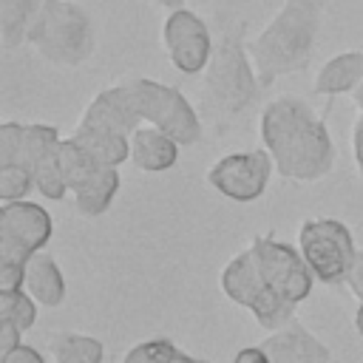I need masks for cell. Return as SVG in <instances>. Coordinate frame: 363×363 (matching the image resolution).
<instances>
[{
    "label": "cell",
    "instance_id": "obj_1",
    "mask_svg": "<svg viewBox=\"0 0 363 363\" xmlns=\"http://www.w3.org/2000/svg\"><path fill=\"white\" fill-rule=\"evenodd\" d=\"M261 139L281 176L315 182L332 170L335 147L323 119L295 96L272 99L261 113Z\"/></svg>",
    "mask_w": 363,
    "mask_h": 363
},
{
    "label": "cell",
    "instance_id": "obj_2",
    "mask_svg": "<svg viewBox=\"0 0 363 363\" xmlns=\"http://www.w3.org/2000/svg\"><path fill=\"white\" fill-rule=\"evenodd\" d=\"M320 0H286L278 14L250 40L247 51L261 88L272 85L284 74L306 68L320 31Z\"/></svg>",
    "mask_w": 363,
    "mask_h": 363
},
{
    "label": "cell",
    "instance_id": "obj_3",
    "mask_svg": "<svg viewBox=\"0 0 363 363\" xmlns=\"http://www.w3.org/2000/svg\"><path fill=\"white\" fill-rule=\"evenodd\" d=\"M26 43L51 65L77 68L94 54V23L71 0H43L31 17Z\"/></svg>",
    "mask_w": 363,
    "mask_h": 363
},
{
    "label": "cell",
    "instance_id": "obj_4",
    "mask_svg": "<svg viewBox=\"0 0 363 363\" xmlns=\"http://www.w3.org/2000/svg\"><path fill=\"white\" fill-rule=\"evenodd\" d=\"M204 91L210 102L230 116L247 111L258 99L261 79L255 74L250 51L241 43V28L221 31L218 43L213 45L210 62L204 68Z\"/></svg>",
    "mask_w": 363,
    "mask_h": 363
},
{
    "label": "cell",
    "instance_id": "obj_5",
    "mask_svg": "<svg viewBox=\"0 0 363 363\" xmlns=\"http://www.w3.org/2000/svg\"><path fill=\"white\" fill-rule=\"evenodd\" d=\"M221 289H224V295L230 301L247 306L264 329H272L275 332V329L292 323V318H295V303L286 301V298H281L267 284V278L261 275L258 261H255V255H252L250 247L244 252H238L221 269Z\"/></svg>",
    "mask_w": 363,
    "mask_h": 363
},
{
    "label": "cell",
    "instance_id": "obj_6",
    "mask_svg": "<svg viewBox=\"0 0 363 363\" xmlns=\"http://www.w3.org/2000/svg\"><path fill=\"white\" fill-rule=\"evenodd\" d=\"M60 167L79 213L99 216L111 207L119 190V173L113 164H102L74 136H68L60 142Z\"/></svg>",
    "mask_w": 363,
    "mask_h": 363
},
{
    "label": "cell",
    "instance_id": "obj_7",
    "mask_svg": "<svg viewBox=\"0 0 363 363\" xmlns=\"http://www.w3.org/2000/svg\"><path fill=\"white\" fill-rule=\"evenodd\" d=\"M128 91L142 122L164 130L179 145H193L201 136V122L193 105L173 85H162L153 79H130Z\"/></svg>",
    "mask_w": 363,
    "mask_h": 363
},
{
    "label": "cell",
    "instance_id": "obj_8",
    "mask_svg": "<svg viewBox=\"0 0 363 363\" xmlns=\"http://www.w3.org/2000/svg\"><path fill=\"white\" fill-rule=\"evenodd\" d=\"M301 255L309 264L312 275L323 284H337L346 278L354 258V244L343 221L335 218H309L301 227Z\"/></svg>",
    "mask_w": 363,
    "mask_h": 363
},
{
    "label": "cell",
    "instance_id": "obj_9",
    "mask_svg": "<svg viewBox=\"0 0 363 363\" xmlns=\"http://www.w3.org/2000/svg\"><path fill=\"white\" fill-rule=\"evenodd\" d=\"M51 216L34 201H6L0 207V264L26 267L51 238Z\"/></svg>",
    "mask_w": 363,
    "mask_h": 363
},
{
    "label": "cell",
    "instance_id": "obj_10",
    "mask_svg": "<svg viewBox=\"0 0 363 363\" xmlns=\"http://www.w3.org/2000/svg\"><path fill=\"white\" fill-rule=\"evenodd\" d=\"M261 275L267 278V284L286 301L301 303L309 292H312V269L303 261V255H298L289 244L275 241L272 235H261L250 244Z\"/></svg>",
    "mask_w": 363,
    "mask_h": 363
},
{
    "label": "cell",
    "instance_id": "obj_11",
    "mask_svg": "<svg viewBox=\"0 0 363 363\" xmlns=\"http://www.w3.org/2000/svg\"><path fill=\"white\" fill-rule=\"evenodd\" d=\"M269 173H272L269 150H247L218 159L210 167L207 182L233 201H255L267 190Z\"/></svg>",
    "mask_w": 363,
    "mask_h": 363
},
{
    "label": "cell",
    "instance_id": "obj_12",
    "mask_svg": "<svg viewBox=\"0 0 363 363\" xmlns=\"http://www.w3.org/2000/svg\"><path fill=\"white\" fill-rule=\"evenodd\" d=\"M213 37L204 20L187 9H173L164 20V48L182 74H199L213 54Z\"/></svg>",
    "mask_w": 363,
    "mask_h": 363
},
{
    "label": "cell",
    "instance_id": "obj_13",
    "mask_svg": "<svg viewBox=\"0 0 363 363\" xmlns=\"http://www.w3.org/2000/svg\"><path fill=\"white\" fill-rule=\"evenodd\" d=\"M142 116L130 99L128 85H116L102 91L82 113L79 125H91V128H102V130H113V133H125L130 136L139 128Z\"/></svg>",
    "mask_w": 363,
    "mask_h": 363
},
{
    "label": "cell",
    "instance_id": "obj_14",
    "mask_svg": "<svg viewBox=\"0 0 363 363\" xmlns=\"http://www.w3.org/2000/svg\"><path fill=\"white\" fill-rule=\"evenodd\" d=\"M261 349L267 352L269 363H329V349L295 320L275 329Z\"/></svg>",
    "mask_w": 363,
    "mask_h": 363
},
{
    "label": "cell",
    "instance_id": "obj_15",
    "mask_svg": "<svg viewBox=\"0 0 363 363\" xmlns=\"http://www.w3.org/2000/svg\"><path fill=\"white\" fill-rule=\"evenodd\" d=\"M179 159V142L173 136H167L164 130L153 128V125H139L130 133V162L139 170L147 173H159L173 167Z\"/></svg>",
    "mask_w": 363,
    "mask_h": 363
},
{
    "label": "cell",
    "instance_id": "obj_16",
    "mask_svg": "<svg viewBox=\"0 0 363 363\" xmlns=\"http://www.w3.org/2000/svg\"><path fill=\"white\" fill-rule=\"evenodd\" d=\"M26 286H28V295L34 301H40L43 306H60L62 298H65L62 272L54 264V258L45 255L43 250L34 252L26 264Z\"/></svg>",
    "mask_w": 363,
    "mask_h": 363
},
{
    "label": "cell",
    "instance_id": "obj_17",
    "mask_svg": "<svg viewBox=\"0 0 363 363\" xmlns=\"http://www.w3.org/2000/svg\"><path fill=\"white\" fill-rule=\"evenodd\" d=\"M363 82V54L360 51H346L323 62V68L315 77V91L318 94H354V88Z\"/></svg>",
    "mask_w": 363,
    "mask_h": 363
},
{
    "label": "cell",
    "instance_id": "obj_18",
    "mask_svg": "<svg viewBox=\"0 0 363 363\" xmlns=\"http://www.w3.org/2000/svg\"><path fill=\"white\" fill-rule=\"evenodd\" d=\"M74 139L102 164L119 167L125 159H130V136H125V133H113V130H102V128H91V125H77Z\"/></svg>",
    "mask_w": 363,
    "mask_h": 363
},
{
    "label": "cell",
    "instance_id": "obj_19",
    "mask_svg": "<svg viewBox=\"0 0 363 363\" xmlns=\"http://www.w3.org/2000/svg\"><path fill=\"white\" fill-rule=\"evenodd\" d=\"M40 3L43 0H0V34L6 48H14L20 40H26Z\"/></svg>",
    "mask_w": 363,
    "mask_h": 363
},
{
    "label": "cell",
    "instance_id": "obj_20",
    "mask_svg": "<svg viewBox=\"0 0 363 363\" xmlns=\"http://www.w3.org/2000/svg\"><path fill=\"white\" fill-rule=\"evenodd\" d=\"M57 363H102V343L88 335H62L54 340Z\"/></svg>",
    "mask_w": 363,
    "mask_h": 363
},
{
    "label": "cell",
    "instance_id": "obj_21",
    "mask_svg": "<svg viewBox=\"0 0 363 363\" xmlns=\"http://www.w3.org/2000/svg\"><path fill=\"white\" fill-rule=\"evenodd\" d=\"M122 363H193V357L184 354L182 349H176L170 340L156 337V340H145V343L133 346Z\"/></svg>",
    "mask_w": 363,
    "mask_h": 363
},
{
    "label": "cell",
    "instance_id": "obj_22",
    "mask_svg": "<svg viewBox=\"0 0 363 363\" xmlns=\"http://www.w3.org/2000/svg\"><path fill=\"white\" fill-rule=\"evenodd\" d=\"M0 318L14 320L26 332L34 326V318H37L34 301L23 295V289H0Z\"/></svg>",
    "mask_w": 363,
    "mask_h": 363
},
{
    "label": "cell",
    "instance_id": "obj_23",
    "mask_svg": "<svg viewBox=\"0 0 363 363\" xmlns=\"http://www.w3.org/2000/svg\"><path fill=\"white\" fill-rule=\"evenodd\" d=\"M31 187H37V184H34V176L26 164H20V162L0 164V199L3 201H17Z\"/></svg>",
    "mask_w": 363,
    "mask_h": 363
},
{
    "label": "cell",
    "instance_id": "obj_24",
    "mask_svg": "<svg viewBox=\"0 0 363 363\" xmlns=\"http://www.w3.org/2000/svg\"><path fill=\"white\" fill-rule=\"evenodd\" d=\"M20 337H23V329L14 320L0 318V354L3 352H11L14 346H20Z\"/></svg>",
    "mask_w": 363,
    "mask_h": 363
},
{
    "label": "cell",
    "instance_id": "obj_25",
    "mask_svg": "<svg viewBox=\"0 0 363 363\" xmlns=\"http://www.w3.org/2000/svg\"><path fill=\"white\" fill-rule=\"evenodd\" d=\"M0 363H45L43 360V354L37 352V349H31V346H14L11 352H3L0 354Z\"/></svg>",
    "mask_w": 363,
    "mask_h": 363
},
{
    "label": "cell",
    "instance_id": "obj_26",
    "mask_svg": "<svg viewBox=\"0 0 363 363\" xmlns=\"http://www.w3.org/2000/svg\"><path fill=\"white\" fill-rule=\"evenodd\" d=\"M346 284H349V289L363 301V252H354V258H352V264H349V272H346V278H343Z\"/></svg>",
    "mask_w": 363,
    "mask_h": 363
},
{
    "label": "cell",
    "instance_id": "obj_27",
    "mask_svg": "<svg viewBox=\"0 0 363 363\" xmlns=\"http://www.w3.org/2000/svg\"><path fill=\"white\" fill-rule=\"evenodd\" d=\"M352 147H354V162H357V173L363 176V111L354 122V130H352Z\"/></svg>",
    "mask_w": 363,
    "mask_h": 363
},
{
    "label": "cell",
    "instance_id": "obj_28",
    "mask_svg": "<svg viewBox=\"0 0 363 363\" xmlns=\"http://www.w3.org/2000/svg\"><path fill=\"white\" fill-rule=\"evenodd\" d=\"M233 363H269V357H267V352L261 346H247V349H241L235 354Z\"/></svg>",
    "mask_w": 363,
    "mask_h": 363
},
{
    "label": "cell",
    "instance_id": "obj_29",
    "mask_svg": "<svg viewBox=\"0 0 363 363\" xmlns=\"http://www.w3.org/2000/svg\"><path fill=\"white\" fill-rule=\"evenodd\" d=\"M150 3L164 6V9H182V3H184V0H150Z\"/></svg>",
    "mask_w": 363,
    "mask_h": 363
},
{
    "label": "cell",
    "instance_id": "obj_30",
    "mask_svg": "<svg viewBox=\"0 0 363 363\" xmlns=\"http://www.w3.org/2000/svg\"><path fill=\"white\" fill-rule=\"evenodd\" d=\"M354 326H357V332L363 335V301H360V306H357V312H354Z\"/></svg>",
    "mask_w": 363,
    "mask_h": 363
},
{
    "label": "cell",
    "instance_id": "obj_31",
    "mask_svg": "<svg viewBox=\"0 0 363 363\" xmlns=\"http://www.w3.org/2000/svg\"><path fill=\"white\" fill-rule=\"evenodd\" d=\"M354 102H357V108L363 111V82H360V85L354 88Z\"/></svg>",
    "mask_w": 363,
    "mask_h": 363
},
{
    "label": "cell",
    "instance_id": "obj_32",
    "mask_svg": "<svg viewBox=\"0 0 363 363\" xmlns=\"http://www.w3.org/2000/svg\"><path fill=\"white\" fill-rule=\"evenodd\" d=\"M193 363H207V360H196V357H193Z\"/></svg>",
    "mask_w": 363,
    "mask_h": 363
}]
</instances>
